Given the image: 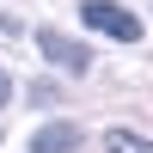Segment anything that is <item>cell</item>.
<instances>
[{
    "label": "cell",
    "mask_w": 153,
    "mask_h": 153,
    "mask_svg": "<svg viewBox=\"0 0 153 153\" xmlns=\"http://www.w3.org/2000/svg\"><path fill=\"white\" fill-rule=\"evenodd\" d=\"M80 19L92 25V31L117 37V43H135V37H141V19H135V12H123V6H110V0H86Z\"/></svg>",
    "instance_id": "1"
},
{
    "label": "cell",
    "mask_w": 153,
    "mask_h": 153,
    "mask_svg": "<svg viewBox=\"0 0 153 153\" xmlns=\"http://www.w3.org/2000/svg\"><path fill=\"white\" fill-rule=\"evenodd\" d=\"M37 49H43L55 68H68V74H86V68H92V49L74 43V37H61V31H37Z\"/></svg>",
    "instance_id": "2"
},
{
    "label": "cell",
    "mask_w": 153,
    "mask_h": 153,
    "mask_svg": "<svg viewBox=\"0 0 153 153\" xmlns=\"http://www.w3.org/2000/svg\"><path fill=\"white\" fill-rule=\"evenodd\" d=\"M74 147H80V135H74L68 123H49V129L31 135V153H74Z\"/></svg>",
    "instance_id": "3"
},
{
    "label": "cell",
    "mask_w": 153,
    "mask_h": 153,
    "mask_svg": "<svg viewBox=\"0 0 153 153\" xmlns=\"http://www.w3.org/2000/svg\"><path fill=\"white\" fill-rule=\"evenodd\" d=\"M104 147H110V153H153V141H141L135 129H110V135H104Z\"/></svg>",
    "instance_id": "4"
},
{
    "label": "cell",
    "mask_w": 153,
    "mask_h": 153,
    "mask_svg": "<svg viewBox=\"0 0 153 153\" xmlns=\"http://www.w3.org/2000/svg\"><path fill=\"white\" fill-rule=\"evenodd\" d=\"M6 104H12V80L0 74V110H6Z\"/></svg>",
    "instance_id": "5"
}]
</instances>
